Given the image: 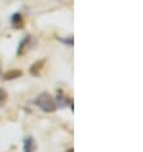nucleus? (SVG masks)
Listing matches in <instances>:
<instances>
[{
	"label": "nucleus",
	"instance_id": "f257e3e1",
	"mask_svg": "<svg viewBox=\"0 0 143 152\" xmlns=\"http://www.w3.org/2000/svg\"><path fill=\"white\" fill-rule=\"evenodd\" d=\"M33 105H36L41 111L44 113H54L56 110V105L54 97L49 94V92H41L40 95H37L33 99Z\"/></svg>",
	"mask_w": 143,
	"mask_h": 152
},
{
	"label": "nucleus",
	"instance_id": "f03ea898",
	"mask_svg": "<svg viewBox=\"0 0 143 152\" xmlns=\"http://www.w3.org/2000/svg\"><path fill=\"white\" fill-rule=\"evenodd\" d=\"M54 100H55L56 109H65L66 106H69V104L72 102V100L64 94V91L63 90H58L56 91V97Z\"/></svg>",
	"mask_w": 143,
	"mask_h": 152
},
{
	"label": "nucleus",
	"instance_id": "7ed1b4c3",
	"mask_svg": "<svg viewBox=\"0 0 143 152\" xmlns=\"http://www.w3.org/2000/svg\"><path fill=\"white\" fill-rule=\"evenodd\" d=\"M45 63H46L45 59H41V60L35 61L31 65V68H29V74L33 75V77H39L41 70H42V68H44V65H45Z\"/></svg>",
	"mask_w": 143,
	"mask_h": 152
},
{
	"label": "nucleus",
	"instance_id": "20e7f679",
	"mask_svg": "<svg viewBox=\"0 0 143 152\" xmlns=\"http://www.w3.org/2000/svg\"><path fill=\"white\" fill-rule=\"evenodd\" d=\"M35 151V138L32 136H27L23 138V152H33Z\"/></svg>",
	"mask_w": 143,
	"mask_h": 152
},
{
	"label": "nucleus",
	"instance_id": "39448f33",
	"mask_svg": "<svg viewBox=\"0 0 143 152\" xmlns=\"http://www.w3.org/2000/svg\"><path fill=\"white\" fill-rule=\"evenodd\" d=\"M22 70L19 69H12V70H8L5 74H4V81H13V79H17L19 77H22Z\"/></svg>",
	"mask_w": 143,
	"mask_h": 152
},
{
	"label": "nucleus",
	"instance_id": "423d86ee",
	"mask_svg": "<svg viewBox=\"0 0 143 152\" xmlns=\"http://www.w3.org/2000/svg\"><path fill=\"white\" fill-rule=\"evenodd\" d=\"M10 23L14 28H22L23 26V18L20 13H14L13 15L10 17Z\"/></svg>",
	"mask_w": 143,
	"mask_h": 152
},
{
	"label": "nucleus",
	"instance_id": "0eeeda50",
	"mask_svg": "<svg viewBox=\"0 0 143 152\" xmlns=\"http://www.w3.org/2000/svg\"><path fill=\"white\" fill-rule=\"evenodd\" d=\"M29 40H31V36H24V39L19 42V45H18V50H17V56H20V55H23V53H24V49H26V46L28 45V42Z\"/></svg>",
	"mask_w": 143,
	"mask_h": 152
},
{
	"label": "nucleus",
	"instance_id": "6e6552de",
	"mask_svg": "<svg viewBox=\"0 0 143 152\" xmlns=\"http://www.w3.org/2000/svg\"><path fill=\"white\" fill-rule=\"evenodd\" d=\"M7 100H8V92L3 87H0V107L5 105Z\"/></svg>",
	"mask_w": 143,
	"mask_h": 152
},
{
	"label": "nucleus",
	"instance_id": "1a4fd4ad",
	"mask_svg": "<svg viewBox=\"0 0 143 152\" xmlns=\"http://www.w3.org/2000/svg\"><path fill=\"white\" fill-rule=\"evenodd\" d=\"M58 40L61 42V44H64L66 46H69V48H73L74 45V41H73V36H69V37H65V39H63V37H58Z\"/></svg>",
	"mask_w": 143,
	"mask_h": 152
},
{
	"label": "nucleus",
	"instance_id": "9d476101",
	"mask_svg": "<svg viewBox=\"0 0 143 152\" xmlns=\"http://www.w3.org/2000/svg\"><path fill=\"white\" fill-rule=\"evenodd\" d=\"M68 152H74V151H73V148H69V150H68Z\"/></svg>",
	"mask_w": 143,
	"mask_h": 152
},
{
	"label": "nucleus",
	"instance_id": "9b49d317",
	"mask_svg": "<svg viewBox=\"0 0 143 152\" xmlns=\"http://www.w3.org/2000/svg\"><path fill=\"white\" fill-rule=\"evenodd\" d=\"M0 75H1V65H0Z\"/></svg>",
	"mask_w": 143,
	"mask_h": 152
}]
</instances>
